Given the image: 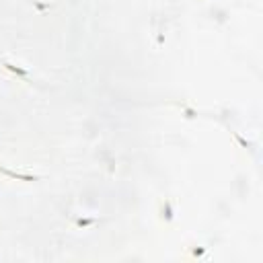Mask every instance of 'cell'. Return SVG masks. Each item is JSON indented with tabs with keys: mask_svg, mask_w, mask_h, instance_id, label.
Wrapping results in <instances>:
<instances>
[]
</instances>
